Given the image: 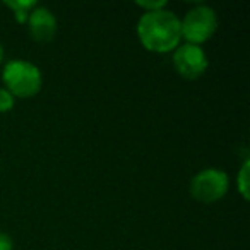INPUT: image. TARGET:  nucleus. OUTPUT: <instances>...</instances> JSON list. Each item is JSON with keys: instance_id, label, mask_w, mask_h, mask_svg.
Listing matches in <instances>:
<instances>
[{"instance_id": "1", "label": "nucleus", "mask_w": 250, "mask_h": 250, "mask_svg": "<svg viewBox=\"0 0 250 250\" xmlns=\"http://www.w3.org/2000/svg\"><path fill=\"white\" fill-rule=\"evenodd\" d=\"M136 33L141 45L153 53H170L182 43L180 18L167 7L143 12Z\"/></svg>"}, {"instance_id": "2", "label": "nucleus", "mask_w": 250, "mask_h": 250, "mask_svg": "<svg viewBox=\"0 0 250 250\" xmlns=\"http://www.w3.org/2000/svg\"><path fill=\"white\" fill-rule=\"evenodd\" d=\"M2 81L5 89L14 98L21 100L36 96L43 87V74L40 67L22 59H14L4 63Z\"/></svg>"}, {"instance_id": "3", "label": "nucleus", "mask_w": 250, "mask_h": 250, "mask_svg": "<svg viewBox=\"0 0 250 250\" xmlns=\"http://www.w3.org/2000/svg\"><path fill=\"white\" fill-rule=\"evenodd\" d=\"M218 14L211 5L199 4L185 12L184 19H180L182 40L190 45L202 46L206 42L214 36L218 31Z\"/></svg>"}, {"instance_id": "4", "label": "nucleus", "mask_w": 250, "mask_h": 250, "mask_svg": "<svg viewBox=\"0 0 250 250\" xmlns=\"http://www.w3.org/2000/svg\"><path fill=\"white\" fill-rule=\"evenodd\" d=\"M229 190V177L219 168H204L195 173L188 185L192 199L201 204H214L226 197Z\"/></svg>"}, {"instance_id": "5", "label": "nucleus", "mask_w": 250, "mask_h": 250, "mask_svg": "<svg viewBox=\"0 0 250 250\" xmlns=\"http://www.w3.org/2000/svg\"><path fill=\"white\" fill-rule=\"evenodd\" d=\"M175 72L187 81H195L202 77L209 69V59L206 55V50L202 46L190 45V43H180L173 50Z\"/></svg>"}, {"instance_id": "6", "label": "nucleus", "mask_w": 250, "mask_h": 250, "mask_svg": "<svg viewBox=\"0 0 250 250\" xmlns=\"http://www.w3.org/2000/svg\"><path fill=\"white\" fill-rule=\"evenodd\" d=\"M26 26H28L29 36L38 43H50L59 31L57 16L48 7L40 4L31 11Z\"/></svg>"}, {"instance_id": "7", "label": "nucleus", "mask_w": 250, "mask_h": 250, "mask_svg": "<svg viewBox=\"0 0 250 250\" xmlns=\"http://www.w3.org/2000/svg\"><path fill=\"white\" fill-rule=\"evenodd\" d=\"M4 5L12 11V16H14L16 22L26 24L29 19V14H31L33 9L38 5V2H36V0H7V2H4Z\"/></svg>"}, {"instance_id": "8", "label": "nucleus", "mask_w": 250, "mask_h": 250, "mask_svg": "<svg viewBox=\"0 0 250 250\" xmlns=\"http://www.w3.org/2000/svg\"><path fill=\"white\" fill-rule=\"evenodd\" d=\"M249 188H250V160L245 158L242 167H240L238 173H236V190L242 195L243 201H249L250 199Z\"/></svg>"}, {"instance_id": "9", "label": "nucleus", "mask_w": 250, "mask_h": 250, "mask_svg": "<svg viewBox=\"0 0 250 250\" xmlns=\"http://www.w3.org/2000/svg\"><path fill=\"white\" fill-rule=\"evenodd\" d=\"M14 104H16V98L2 86L0 87V113H9L14 108Z\"/></svg>"}, {"instance_id": "10", "label": "nucleus", "mask_w": 250, "mask_h": 250, "mask_svg": "<svg viewBox=\"0 0 250 250\" xmlns=\"http://www.w3.org/2000/svg\"><path fill=\"white\" fill-rule=\"evenodd\" d=\"M136 5L139 9H143L144 12H153V11H160V9L167 7V0H158V2H153V0H147V2H136Z\"/></svg>"}, {"instance_id": "11", "label": "nucleus", "mask_w": 250, "mask_h": 250, "mask_svg": "<svg viewBox=\"0 0 250 250\" xmlns=\"http://www.w3.org/2000/svg\"><path fill=\"white\" fill-rule=\"evenodd\" d=\"M0 250H14V242L5 231H0Z\"/></svg>"}, {"instance_id": "12", "label": "nucleus", "mask_w": 250, "mask_h": 250, "mask_svg": "<svg viewBox=\"0 0 250 250\" xmlns=\"http://www.w3.org/2000/svg\"><path fill=\"white\" fill-rule=\"evenodd\" d=\"M4 55H5L4 45H2V43H0V65H2V62H4Z\"/></svg>"}]
</instances>
